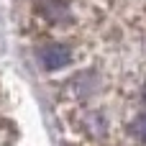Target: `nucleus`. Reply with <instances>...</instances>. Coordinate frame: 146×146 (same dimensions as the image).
<instances>
[{
  "label": "nucleus",
  "mask_w": 146,
  "mask_h": 146,
  "mask_svg": "<svg viewBox=\"0 0 146 146\" xmlns=\"http://www.w3.org/2000/svg\"><path fill=\"white\" fill-rule=\"evenodd\" d=\"M38 62H41V67L49 69V72L62 69V67H67V62H69V49L62 46V44H49V46L38 49Z\"/></svg>",
  "instance_id": "f257e3e1"
},
{
  "label": "nucleus",
  "mask_w": 146,
  "mask_h": 146,
  "mask_svg": "<svg viewBox=\"0 0 146 146\" xmlns=\"http://www.w3.org/2000/svg\"><path fill=\"white\" fill-rule=\"evenodd\" d=\"M41 13L46 18H51V21H62V18H67V5L62 0H44L41 3Z\"/></svg>",
  "instance_id": "f03ea898"
}]
</instances>
